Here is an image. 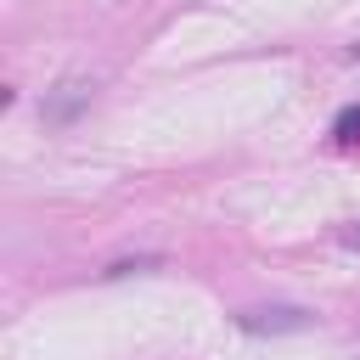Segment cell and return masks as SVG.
Wrapping results in <instances>:
<instances>
[{"label": "cell", "mask_w": 360, "mask_h": 360, "mask_svg": "<svg viewBox=\"0 0 360 360\" xmlns=\"http://www.w3.org/2000/svg\"><path fill=\"white\" fill-rule=\"evenodd\" d=\"M236 326H242V332H253V338H276V332H309V326H315V315H309V309H298V304H270V309H242V315H236Z\"/></svg>", "instance_id": "obj_1"}, {"label": "cell", "mask_w": 360, "mask_h": 360, "mask_svg": "<svg viewBox=\"0 0 360 360\" xmlns=\"http://www.w3.org/2000/svg\"><path fill=\"white\" fill-rule=\"evenodd\" d=\"M90 96H96V84L90 79H62L51 96H45V107H39V118L51 124V129H62V124H73L84 107H90Z\"/></svg>", "instance_id": "obj_2"}, {"label": "cell", "mask_w": 360, "mask_h": 360, "mask_svg": "<svg viewBox=\"0 0 360 360\" xmlns=\"http://www.w3.org/2000/svg\"><path fill=\"white\" fill-rule=\"evenodd\" d=\"M338 242H343V248H360V225H343V231H338Z\"/></svg>", "instance_id": "obj_4"}, {"label": "cell", "mask_w": 360, "mask_h": 360, "mask_svg": "<svg viewBox=\"0 0 360 360\" xmlns=\"http://www.w3.org/2000/svg\"><path fill=\"white\" fill-rule=\"evenodd\" d=\"M158 264H163L158 253H141V259H112L101 276H107V281H118V276H135V270H158Z\"/></svg>", "instance_id": "obj_3"}, {"label": "cell", "mask_w": 360, "mask_h": 360, "mask_svg": "<svg viewBox=\"0 0 360 360\" xmlns=\"http://www.w3.org/2000/svg\"><path fill=\"white\" fill-rule=\"evenodd\" d=\"M349 62H360V39H354V45H349Z\"/></svg>", "instance_id": "obj_5"}]
</instances>
